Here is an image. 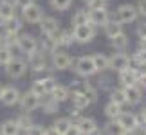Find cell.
Returning a JSON list of instances; mask_svg holds the SVG:
<instances>
[{"label": "cell", "instance_id": "cell-1", "mask_svg": "<svg viewBox=\"0 0 146 135\" xmlns=\"http://www.w3.org/2000/svg\"><path fill=\"white\" fill-rule=\"evenodd\" d=\"M27 65H29V70H33L35 74H45V72L52 70L50 69V54L43 52L42 49L27 56Z\"/></svg>", "mask_w": 146, "mask_h": 135}, {"label": "cell", "instance_id": "cell-2", "mask_svg": "<svg viewBox=\"0 0 146 135\" xmlns=\"http://www.w3.org/2000/svg\"><path fill=\"white\" fill-rule=\"evenodd\" d=\"M112 18L117 20L121 25H130V24H135L139 20V13H137V7L135 4H130V2H125V4H119L112 15Z\"/></svg>", "mask_w": 146, "mask_h": 135}, {"label": "cell", "instance_id": "cell-3", "mask_svg": "<svg viewBox=\"0 0 146 135\" xmlns=\"http://www.w3.org/2000/svg\"><path fill=\"white\" fill-rule=\"evenodd\" d=\"M72 70L78 77H92L98 74L96 70V65H94V60H92V54H83L80 58L74 60L72 63Z\"/></svg>", "mask_w": 146, "mask_h": 135}, {"label": "cell", "instance_id": "cell-4", "mask_svg": "<svg viewBox=\"0 0 146 135\" xmlns=\"http://www.w3.org/2000/svg\"><path fill=\"white\" fill-rule=\"evenodd\" d=\"M56 83H58V79H56L52 74L45 72V74H42L40 77H36V79L31 83L29 90H31L33 94H36L38 97H43V95L50 94V90L56 87Z\"/></svg>", "mask_w": 146, "mask_h": 135}, {"label": "cell", "instance_id": "cell-5", "mask_svg": "<svg viewBox=\"0 0 146 135\" xmlns=\"http://www.w3.org/2000/svg\"><path fill=\"white\" fill-rule=\"evenodd\" d=\"M72 63H74V58L69 54L67 49H56L54 52H50V69L54 72H65L69 70Z\"/></svg>", "mask_w": 146, "mask_h": 135}, {"label": "cell", "instance_id": "cell-6", "mask_svg": "<svg viewBox=\"0 0 146 135\" xmlns=\"http://www.w3.org/2000/svg\"><path fill=\"white\" fill-rule=\"evenodd\" d=\"M27 70H29L27 60L18 58V56H15L7 65H4V74L7 76L9 79H20V77H24L27 74Z\"/></svg>", "mask_w": 146, "mask_h": 135}, {"label": "cell", "instance_id": "cell-7", "mask_svg": "<svg viewBox=\"0 0 146 135\" xmlns=\"http://www.w3.org/2000/svg\"><path fill=\"white\" fill-rule=\"evenodd\" d=\"M45 16V11L40 4L33 2L29 5H25L24 9H20V18L24 24H31V25H38L40 24V20Z\"/></svg>", "mask_w": 146, "mask_h": 135}, {"label": "cell", "instance_id": "cell-8", "mask_svg": "<svg viewBox=\"0 0 146 135\" xmlns=\"http://www.w3.org/2000/svg\"><path fill=\"white\" fill-rule=\"evenodd\" d=\"M74 32V42L80 45H88L98 34V27L92 24H85V25H76L72 27Z\"/></svg>", "mask_w": 146, "mask_h": 135}, {"label": "cell", "instance_id": "cell-9", "mask_svg": "<svg viewBox=\"0 0 146 135\" xmlns=\"http://www.w3.org/2000/svg\"><path fill=\"white\" fill-rule=\"evenodd\" d=\"M16 49H18L22 54L29 56V54L35 52V50L40 49V40H38L35 34H29V32H20V34H18V40H16Z\"/></svg>", "mask_w": 146, "mask_h": 135}, {"label": "cell", "instance_id": "cell-10", "mask_svg": "<svg viewBox=\"0 0 146 135\" xmlns=\"http://www.w3.org/2000/svg\"><path fill=\"white\" fill-rule=\"evenodd\" d=\"M40 101L42 97H38L36 94H33L31 90H27L20 95V101H18V106L22 112H27V114H33V112H36L40 108Z\"/></svg>", "mask_w": 146, "mask_h": 135}, {"label": "cell", "instance_id": "cell-11", "mask_svg": "<svg viewBox=\"0 0 146 135\" xmlns=\"http://www.w3.org/2000/svg\"><path fill=\"white\" fill-rule=\"evenodd\" d=\"M119 124L123 126V130H133V132H141V119H139L137 114H133V112H121V115L115 119Z\"/></svg>", "mask_w": 146, "mask_h": 135}, {"label": "cell", "instance_id": "cell-12", "mask_svg": "<svg viewBox=\"0 0 146 135\" xmlns=\"http://www.w3.org/2000/svg\"><path fill=\"white\" fill-rule=\"evenodd\" d=\"M130 65V54L126 50H114V54H110V70L119 72Z\"/></svg>", "mask_w": 146, "mask_h": 135}, {"label": "cell", "instance_id": "cell-13", "mask_svg": "<svg viewBox=\"0 0 146 135\" xmlns=\"http://www.w3.org/2000/svg\"><path fill=\"white\" fill-rule=\"evenodd\" d=\"M20 95H22V92H20L18 87L5 85L2 95H0V105H4V106H16L18 101H20Z\"/></svg>", "mask_w": 146, "mask_h": 135}, {"label": "cell", "instance_id": "cell-14", "mask_svg": "<svg viewBox=\"0 0 146 135\" xmlns=\"http://www.w3.org/2000/svg\"><path fill=\"white\" fill-rule=\"evenodd\" d=\"M38 27H40L42 36H54L56 32L61 29V27H60V20L56 18V16H47V15L40 20Z\"/></svg>", "mask_w": 146, "mask_h": 135}, {"label": "cell", "instance_id": "cell-15", "mask_svg": "<svg viewBox=\"0 0 146 135\" xmlns=\"http://www.w3.org/2000/svg\"><path fill=\"white\" fill-rule=\"evenodd\" d=\"M88 18H90V24L96 25L98 29H101L106 22L112 18V13L108 7H101V9H88Z\"/></svg>", "mask_w": 146, "mask_h": 135}, {"label": "cell", "instance_id": "cell-16", "mask_svg": "<svg viewBox=\"0 0 146 135\" xmlns=\"http://www.w3.org/2000/svg\"><path fill=\"white\" fill-rule=\"evenodd\" d=\"M137 79H139V70L137 69H132V67H126L117 72V83L119 87H130V85H137Z\"/></svg>", "mask_w": 146, "mask_h": 135}, {"label": "cell", "instance_id": "cell-17", "mask_svg": "<svg viewBox=\"0 0 146 135\" xmlns=\"http://www.w3.org/2000/svg\"><path fill=\"white\" fill-rule=\"evenodd\" d=\"M125 90V95H126V103L130 106H137L143 103L144 99V90L139 87V85H130V87H123Z\"/></svg>", "mask_w": 146, "mask_h": 135}, {"label": "cell", "instance_id": "cell-18", "mask_svg": "<svg viewBox=\"0 0 146 135\" xmlns=\"http://www.w3.org/2000/svg\"><path fill=\"white\" fill-rule=\"evenodd\" d=\"M22 27H24V22H22V18L18 15H15L7 20H2V27L0 29H2L4 34H20Z\"/></svg>", "mask_w": 146, "mask_h": 135}, {"label": "cell", "instance_id": "cell-19", "mask_svg": "<svg viewBox=\"0 0 146 135\" xmlns=\"http://www.w3.org/2000/svg\"><path fill=\"white\" fill-rule=\"evenodd\" d=\"M50 97H52L54 101H58L60 105H63L67 103V101L70 99V88L67 87V85H61V83H56V87L50 90Z\"/></svg>", "mask_w": 146, "mask_h": 135}, {"label": "cell", "instance_id": "cell-20", "mask_svg": "<svg viewBox=\"0 0 146 135\" xmlns=\"http://www.w3.org/2000/svg\"><path fill=\"white\" fill-rule=\"evenodd\" d=\"M56 40H58V47L60 49H69L72 47L76 42H74V32H72V27L70 29H60L56 32Z\"/></svg>", "mask_w": 146, "mask_h": 135}, {"label": "cell", "instance_id": "cell-21", "mask_svg": "<svg viewBox=\"0 0 146 135\" xmlns=\"http://www.w3.org/2000/svg\"><path fill=\"white\" fill-rule=\"evenodd\" d=\"M0 135H22V130L15 117L0 122Z\"/></svg>", "mask_w": 146, "mask_h": 135}, {"label": "cell", "instance_id": "cell-22", "mask_svg": "<svg viewBox=\"0 0 146 135\" xmlns=\"http://www.w3.org/2000/svg\"><path fill=\"white\" fill-rule=\"evenodd\" d=\"M108 40H110V47L114 50H126L128 45H130V38H128V34L125 31L119 32V34H115V36H112V38H108Z\"/></svg>", "mask_w": 146, "mask_h": 135}, {"label": "cell", "instance_id": "cell-23", "mask_svg": "<svg viewBox=\"0 0 146 135\" xmlns=\"http://www.w3.org/2000/svg\"><path fill=\"white\" fill-rule=\"evenodd\" d=\"M94 65H96L98 72H108L110 70V56L105 52H94L92 54Z\"/></svg>", "mask_w": 146, "mask_h": 135}, {"label": "cell", "instance_id": "cell-24", "mask_svg": "<svg viewBox=\"0 0 146 135\" xmlns=\"http://www.w3.org/2000/svg\"><path fill=\"white\" fill-rule=\"evenodd\" d=\"M76 124L81 130V133H90V132H94V130H98V128H99L98 121L94 119V117H87V115H81L80 119L76 121Z\"/></svg>", "mask_w": 146, "mask_h": 135}, {"label": "cell", "instance_id": "cell-25", "mask_svg": "<svg viewBox=\"0 0 146 135\" xmlns=\"http://www.w3.org/2000/svg\"><path fill=\"white\" fill-rule=\"evenodd\" d=\"M40 110L43 114H58L60 112V103L58 101H54L50 95H43L42 101H40Z\"/></svg>", "mask_w": 146, "mask_h": 135}, {"label": "cell", "instance_id": "cell-26", "mask_svg": "<svg viewBox=\"0 0 146 135\" xmlns=\"http://www.w3.org/2000/svg\"><path fill=\"white\" fill-rule=\"evenodd\" d=\"M108 101H112V103H115V105H119V106L125 108L128 103H126V95H125L123 87H112L108 90Z\"/></svg>", "mask_w": 146, "mask_h": 135}, {"label": "cell", "instance_id": "cell-27", "mask_svg": "<svg viewBox=\"0 0 146 135\" xmlns=\"http://www.w3.org/2000/svg\"><path fill=\"white\" fill-rule=\"evenodd\" d=\"M85 24H90V18H88V9L87 7H80L72 13V18H70V25L76 27V25H85Z\"/></svg>", "mask_w": 146, "mask_h": 135}, {"label": "cell", "instance_id": "cell-28", "mask_svg": "<svg viewBox=\"0 0 146 135\" xmlns=\"http://www.w3.org/2000/svg\"><path fill=\"white\" fill-rule=\"evenodd\" d=\"M123 27H125V25H121L117 20L110 18V20L106 22V24H105L103 27H101V29H103V34H105L106 38H112V36H115V34H119V32L125 31Z\"/></svg>", "mask_w": 146, "mask_h": 135}, {"label": "cell", "instance_id": "cell-29", "mask_svg": "<svg viewBox=\"0 0 146 135\" xmlns=\"http://www.w3.org/2000/svg\"><path fill=\"white\" fill-rule=\"evenodd\" d=\"M69 101H70V106H74V108H80V110H87L88 106L92 105L90 101H88L87 95H83L81 92H72Z\"/></svg>", "mask_w": 146, "mask_h": 135}, {"label": "cell", "instance_id": "cell-30", "mask_svg": "<svg viewBox=\"0 0 146 135\" xmlns=\"http://www.w3.org/2000/svg\"><path fill=\"white\" fill-rule=\"evenodd\" d=\"M70 124H72V121L69 119V115L67 117H56V119L52 121V124H50V128H52L58 135H65L67 130L70 128Z\"/></svg>", "mask_w": 146, "mask_h": 135}, {"label": "cell", "instance_id": "cell-31", "mask_svg": "<svg viewBox=\"0 0 146 135\" xmlns=\"http://www.w3.org/2000/svg\"><path fill=\"white\" fill-rule=\"evenodd\" d=\"M16 9L13 0H0V20H7L16 15Z\"/></svg>", "mask_w": 146, "mask_h": 135}, {"label": "cell", "instance_id": "cell-32", "mask_svg": "<svg viewBox=\"0 0 146 135\" xmlns=\"http://www.w3.org/2000/svg\"><path fill=\"white\" fill-rule=\"evenodd\" d=\"M40 49L43 50V52H54L56 49H60L58 47V40H56V34L54 36H42V40H40Z\"/></svg>", "mask_w": 146, "mask_h": 135}, {"label": "cell", "instance_id": "cell-33", "mask_svg": "<svg viewBox=\"0 0 146 135\" xmlns=\"http://www.w3.org/2000/svg\"><path fill=\"white\" fill-rule=\"evenodd\" d=\"M101 132H103V135H121L125 130H123V126L115 119H108L105 122V126L101 128Z\"/></svg>", "mask_w": 146, "mask_h": 135}, {"label": "cell", "instance_id": "cell-34", "mask_svg": "<svg viewBox=\"0 0 146 135\" xmlns=\"http://www.w3.org/2000/svg\"><path fill=\"white\" fill-rule=\"evenodd\" d=\"M103 112H105V117H106V119H117V117L121 115V112H123V106H119V105L108 101V103L105 105Z\"/></svg>", "mask_w": 146, "mask_h": 135}, {"label": "cell", "instance_id": "cell-35", "mask_svg": "<svg viewBox=\"0 0 146 135\" xmlns=\"http://www.w3.org/2000/svg\"><path fill=\"white\" fill-rule=\"evenodd\" d=\"M98 81H96V87L99 90H110L114 87V83H112V77L106 76V72H98Z\"/></svg>", "mask_w": 146, "mask_h": 135}, {"label": "cell", "instance_id": "cell-36", "mask_svg": "<svg viewBox=\"0 0 146 135\" xmlns=\"http://www.w3.org/2000/svg\"><path fill=\"white\" fill-rule=\"evenodd\" d=\"M72 4H74V0H49V5L54 11H60V13L69 11L72 7Z\"/></svg>", "mask_w": 146, "mask_h": 135}, {"label": "cell", "instance_id": "cell-37", "mask_svg": "<svg viewBox=\"0 0 146 135\" xmlns=\"http://www.w3.org/2000/svg\"><path fill=\"white\" fill-rule=\"evenodd\" d=\"M15 58V52H13V47H7V45H2L0 47V65H7L11 60Z\"/></svg>", "mask_w": 146, "mask_h": 135}, {"label": "cell", "instance_id": "cell-38", "mask_svg": "<svg viewBox=\"0 0 146 135\" xmlns=\"http://www.w3.org/2000/svg\"><path fill=\"white\" fill-rule=\"evenodd\" d=\"M15 119H16V122H18V126H20L22 132L27 130V128H29L33 122H35V121H33V117H31V114H27V112H22V114L16 115Z\"/></svg>", "mask_w": 146, "mask_h": 135}, {"label": "cell", "instance_id": "cell-39", "mask_svg": "<svg viewBox=\"0 0 146 135\" xmlns=\"http://www.w3.org/2000/svg\"><path fill=\"white\" fill-rule=\"evenodd\" d=\"M47 128L42 126V124H36V122H33V124L27 128V130L22 132V135H45Z\"/></svg>", "mask_w": 146, "mask_h": 135}, {"label": "cell", "instance_id": "cell-40", "mask_svg": "<svg viewBox=\"0 0 146 135\" xmlns=\"http://www.w3.org/2000/svg\"><path fill=\"white\" fill-rule=\"evenodd\" d=\"M87 5V9H101L108 7V0H83Z\"/></svg>", "mask_w": 146, "mask_h": 135}, {"label": "cell", "instance_id": "cell-41", "mask_svg": "<svg viewBox=\"0 0 146 135\" xmlns=\"http://www.w3.org/2000/svg\"><path fill=\"white\" fill-rule=\"evenodd\" d=\"M81 112H83V110H80V108H74V106H70V108H69V119H70L72 122H76V121H78V119H80V117L83 115Z\"/></svg>", "mask_w": 146, "mask_h": 135}, {"label": "cell", "instance_id": "cell-42", "mask_svg": "<svg viewBox=\"0 0 146 135\" xmlns=\"http://www.w3.org/2000/svg\"><path fill=\"white\" fill-rule=\"evenodd\" d=\"M135 32H137V36H139V38H146V18H143V20L137 24Z\"/></svg>", "mask_w": 146, "mask_h": 135}, {"label": "cell", "instance_id": "cell-43", "mask_svg": "<svg viewBox=\"0 0 146 135\" xmlns=\"http://www.w3.org/2000/svg\"><path fill=\"white\" fill-rule=\"evenodd\" d=\"M135 7H137L139 18H146V0H137Z\"/></svg>", "mask_w": 146, "mask_h": 135}, {"label": "cell", "instance_id": "cell-44", "mask_svg": "<svg viewBox=\"0 0 146 135\" xmlns=\"http://www.w3.org/2000/svg\"><path fill=\"white\" fill-rule=\"evenodd\" d=\"M137 85L141 87L144 92H146V70H139V79H137Z\"/></svg>", "mask_w": 146, "mask_h": 135}, {"label": "cell", "instance_id": "cell-45", "mask_svg": "<svg viewBox=\"0 0 146 135\" xmlns=\"http://www.w3.org/2000/svg\"><path fill=\"white\" fill-rule=\"evenodd\" d=\"M33 2H36V0H13V4H15V7L16 9H24L25 5H29V4H33Z\"/></svg>", "mask_w": 146, "mask_h": 135}, {"label": "cell", "instance_id": "cell-46", "mask_svg": "<svg viewBox=\"0 0 146 135\" xmlns=\"http://www.w3.org/2000/svg\"><path fill=\"white\" fill-rule=\"evenodd\" d=\"M80 133H81V130L78 128V124H76V122H72V124H70V128L67 130V133H65V135H80Z\"/></svg>", "mask_w": 146, "mask_h": 135}, {"label": "cell", "instance_id": "cell-47", "mask_svg": "<svg viewBox=\"0 0 146 135\" xmlns=\"http://www.w3.org/2000/svg\"><path fill=\"white\" fill-rule=\"evenodd\" d=\"M139 119H141V124H146V106H143L139 112Z\"/></svg>", "mask_w": 146, "mask_h": 135}, {"label": "cell", "instance_id": "cell-48", "mask_svg": "<svg viewBox=\"0 0 146 135\" xmlns=\"http://www.w3.org/2000/svg\"><path fill=\"white\" fill-rule=\"evenodd\" d=\"M137 49H141V50H144V52H146V38H139Z\"/></svg>", "mask_w": 146, "mask_h": 135}, {"label": "cell", "instance_id": "cell-49", "mask_svg": "<svg viewBox=\"0 0 146 135\" xmlns=\"http://www.w3.org/2000/svg\"><path fill=\"white\" fill-rule=\"evenodd\" d=\"M121 135H139V132H133V130H125Z\"/></svg>", "mask_w": 146, "mask_h": 135}, {"label": "cell", "instance_id": "cell-50", "mask_svg": "<svg viewBox=\"0 0 146 135\" xmlns=\"http://www.w3.org/2000/svg\"><path fill=\"white\" fill-rule=\"evenodd\" d=\"M45 135H58V133H56V132L52 130V128H47V132H45Z\"/></svg>", "mask_w": 146, "mask_h": 135}, {"label": "cell", "instance_id": "cell-51", "mask_svg": "<svg viewBox=\"0 0 146 135\" xmlns=\"http://www.w3.org/2000/svg\"><path fill=\"white\" fill-rule=\"evenodd\" d=\"M141 135H146V124H143V128H141Z\"/></svg>", "mask_w": 146, "mask_h": 135}, {"label": "cell", "instance_id": "cell-52", "mask_svg": "<svg viewBox=\"0 0 146 135\" xmlns=\"http://www.w3.org/2000/svg\"><path fill=\"white\" fill-rule=\"evenodd\" d=\"M4 87L5 85H0V95H2V92H4Z\"/></svg>", "mask_w": 146, "mask_h": 135}]
</instances>
